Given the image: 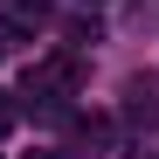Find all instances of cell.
<instances>
[{"label": "cell", "instance_id": "6da1fadb", "mask_svg": "<svg viewBox=\"0 0 159 159\" xmlns=\"http://www.w3.org/2000/svg\"><path fill=\"white\" fill-rule=\"evenodd\" d=\"M125 111L131 118H159V76H131L125 83Z\"/></svg>", "mask_w": 159, "mask_h": 159}, {"label": "cell", "instance_id": "277c9868", "mask_svg": "<svg viewBox=\"0 0 159 159\" xmlns=\"http://www.w3.org/2000/svg\"><path fill=\"white\" fill-rule=\"evenodd\" d=\"M7 125H14V104H7V97H0V131H7Z\"/></svg>", "mask_w": 159, "mask_h": 159}, {"label": "cell", "instance_id": "7a4b0ae2", "mask_svg": "<svg viewBox=\"0 0 159 159\" xmlns=\"http://www.w3.org/2000/svg\"><path fill=\"white\" fill-rule=\"evenodd\" d=\"M7 7H14V21H21V28H42V21H48V7H42V0H7Z\"/></svg>", "mask_w": 159, "mask_h": 159}, {"label": "cell", "instance_id": "3957f363", "mask_svg": "<svg viewBox=\"0 0 159 159\" xmlns=\"http://www.w3.org/2000/svg\"><path fill=\"white\" fill-rule=\"evenodd\" d=\"M21 159H76V152H56V145H42V152H21Z\"/></svg>", "mask_w": 159, "mask_h": 159}]
</instances>
